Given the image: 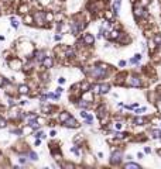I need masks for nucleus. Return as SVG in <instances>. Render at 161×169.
Wrapping results in <instances>:
<instances>
[{"instance_id": "nucleus-7", "label": "nucleus", "mask_w": 161, "mask_h": 169, "mask_svg": "<svg viewBox=\"0 0 161 169\" xmlns=\"http://www.w3.org/2000/svg\"><path fill=\"white\" fill-rule=\"evenodd\" d=\"M52 59H51V58H44L43 59V65L44 66H45V68H51V66H52Z\"/></svg>"}, {"instance_id": "nucleus-11", "label": "nucleus", "mask_w": 161, "mask_h": 169, "mask_svg": "<svg viewBox=\"0 0 161 169\" xmlns=\"http://www.w3.org/2000/svg\"><path fill=\"white\" fill-rule=\"evenodd\" d=\"M99 90H100V93H107L109 92V85H99Z\"/></svg>"}, {"instance_id": "nucleus-30", "label": "nucleus", "mask_w": 161, "mask_h": 169, "mask_svg": "<svg viewBox=\"0 0 161 169\" xmlns=\"http://www.w3.org/2000/svg\"><path fill=\"white\" fill-rule=\"evenodd\" d=\"M6 126V120L4 119H0V127H4Z\"/></svg>"}, {"instance_id": "nucleus-15", "label": "nucleus", "mask_w": 161, "mask_h": 169, "mask_svg": "<svg viewBox=\"0 0 161 169\" xmlns=\"http://www.w3.org/2000/svg\"><path fill=\"white\" fill-rule=\"evenodd\" d=\"M44 17H45L47 21H52V20H54V14H52V13H45Z\"/></svg>"}, {"instance_id": "nucleus-32", "label": "nucleus", "mask_w": 161, "mask_h": 169, "mask_svg": "<svg viewBox=\"0 0 161 169\" xmlns=\"http://www.w3.org/2000/svg\"><path fill=\"white\" fill-rule=\"evenodd\" d=\"M30 158H31V159H37V155L34 154V152H30Z\"/></svg>"}, {"instance_id": "nucleus-12", "label": "nucleus", "mask_w": 161, "mask_h": 169, "mask_svg": "<svg viewBox=\"0 0 161 169\" xmlns=\"http://www.w3.org/2000/svg\"><path fill=\"white\" fill-rule=\"evenodd\" d=\"M120 3H122V0H116L115 4H113V10H115V13H119V10H120Z\"/></svg>"}, {"instance_id": "nucleus-23", "label": "nucleus", "mask_w": 161, "mask_h": 169, "mask_svg": "<svg viewBox=\"0 0 161 169\" xmlns=\"http://www.w3.org/2000/svg\"><path fill=\"white\" fill-rule=\"evenodd\" d=\"M154 41H155V44H161V35L157 34V35L154 37Z\"/></svg>"}, {"instance_id": "nucleus-34", "label": "nucleus", "mask_w": 161, "mask_h": 169, "mask_svg": "<svg viewBox=\"0 0 161 169\" xmlns=\"http://www.w3.org/2000/svg\"><path fill=\"white\" fill-rule=\"evenodd\" d=\"M58 82H59V83H64L65 79H64V78H61V79H58Z\"/></svg>"}, {"instance_id": "nucleus-10", "label": "nucleus", "mask_w": 161, "mask_h": 169, "mask_svg": "<svg viewBox=\"0 0 161 169\" xmlns=\"http://www.w3.org/2000/svg\"><path fill=\"white\" fill-rule=\"evenodd\" d=\"M18 92L21 94H25V93H28V86L27 85H21V86L18 87Z\"/></svg>"}, {"instance_id": "nucleus-24", "label": "nucleus", "mask_w": 161, "mask_h": 169, "mask_svg": "<svg viewBox=\"0 0 161 169\" xmlns=\"http://www.w3.org/2000/svg\"><path fill=\"white\" fill-rule=\"evenodd\" d=\"M30 127H37L38 128V124H37L36 120H30Z\"/></svg>"}, {"instance_id": "nucleus-6", "label": "nucleus", "mask_w": 161, "mask_h": 169, "mask_svg": "<svg viewBox=\"0 0 161 169\" xmlns=\"http://www.w3.org/2000/svg\"><path fill=\"white\" fill-rule=\"evenodd\" d=\"M130 85V86H140L141 85V82H140L139 78H136V76H133V78H130V80L127 82Z\"/></svg>"}, {"instance_id": "nucleus-20", "label": "nucleus", "mask_w": 161, "mask_h": 169, "mask_svg": "<svg viewBox=\"0 0 161 169\" xmlns=\"http://www.w3.org/2000/svg\"><path fill=\"white\" fill-rule=\"evenodd\" d=\"M36 58L38 59V61H43V59H44V52H37Z\"/></svg>"}, {"instance_id": "nucleus-14", "label": "nucleus", "mask_w": 161, "mask_h": 169, "mask_svg": "<svg viewBox=\"0 0 161 169\" xmlns=\"http://www.w3.org/2000/svg\"><path fill=\"white\" fill-rule=\"evenodd\" d=\"M126 169H140L137 163H126Z\"/></svg>"}, {"instance_id": "nucleus-3", "label": "nucleus", "mask_w": 161, "mask_h": 169, "mask_svg": "<svg viewBox=\"0 0 161 169\" xmlns=\"http://www.w3.org/2000/svg\"><path fill=\"white\" fill-rule=\"evenodd\" d=\"M120 161H122V152H116V154H113L112 155V159H110V162L113 163V165H117V163H120Z\"/></svg>"}, {"instance_id": "nucleus-8", "label": "nucleus", "mask_w": 161, "mask_h": 169, "mask_svg": "<svg viewBox=\"0 0 161 169\" xmlns=\"http://www.w3.org/2000/svg\"><path fill=\"white\" fill-rule=\"evenodd\" d=\"M69 117H71V116H69V113H65L64 111V113H61V114H59V121L64 123V121H67Z\"/></svg>"}, {"instance_id": "nucleus-16", "label": "nucleus", "mask_w": 161, "mask_h": 169, "mask_svg": "<svg viewBox=\"0 0 161 169\" xmlns=\"http://www.w3.org/2000/svg\"><path fill=\"white\" fill-rule=\"evenodd\" d=\"M105 14H106V18L109 20V21L113 20V13H112V11H105Z\"/></svg>"}, {"instance_id": "nucleus-18", "label": "nucleus", "mask_w": 161, "mask_h": 169, "mask_svg": "<svg viewBox=\"0 0 161 169\" xmlns=\"http://www.w3.org/2000/svg\"><path fill=\"white\" fill-rule=\"evenodd\" d=\"M140 59H141V55L137 54V55H134V58H133V59H132L130 62H132V64H136V62H137V61H140Z\"/></svg>"}, {"instance_id": "nucleus-31", "label": "nucleus", "mask_w": 161, "mask_h": 169, "mask_svg": "<svg viewBox=\"0 0 161 169\" xmlns=\"http://www.w3.org/2000/svg\"><path fill=\"white\" fill-rule=\"evenodd\" d=\"M79 106H81V107H88V103H85V101H81V103H79Z\"/></svg>"}, {"instance_id": "nucleus-29", "label": "nucleus", "mask_w": 161, "mask_h": 169, "mask_svg": "<svg viewBox=\"0 0 161 169\" xmlns=\"http://www.w3.org/2000/svg\"><path fill=\"white\" fill-rule=\"evenodd\" d=\"M116 137H117V138H124V137H126V134H123V133H117V134H116Z\"/></svg>"}, {"instance_id": "nucleus-27", "label": "nucleus", "mask_w": 161, "mask_h": 169, "mask_svg": "<svg viewBox=\"0 0 161 169\" xmlns=\"http://www.w3.org/2000/svg\"><path fill=\"white\" fill-rule=\"evenodd\" d=\"M82 89H83V92H88V89H89V83H83Z\"/></svg>"}, {"instance_id": "nucleus-9", "label": "nucleus", "mask_w": 161, "mask_h": 169, "mask_svg": "<svg viewBox=\"0 0 161 169\" xmlns=\"http://www.w3.org/2000/svg\"><path fill=\"white\" fill-rule=\"evenodd\" d=\"M147 123L146 119H143V117H137L136 120H134V124H139V126H144Z\"/></svg>"}, {"instance_id": "nucleus-35", "label": "nucleus", "mask_w": 161, "mask_h": 169, "mask_svg": "<svg viewBox=\"0 0 161 169\" xmlns=\"http://www.w3.org/2000/svg\"><path fill=\"white\" fill-rule=\"evenodd\" d=\"M141 4H143V6H144V4H147V0H143V2H141Z\"/></svg>"}, {"instance_id": "nucleus-5", "label": "nucleus", "mask_w": 161, "mask_h": 169, "mask_svg": "<svg viewBox=\"0 0 161 169\" xmlns=\"http://www.w3.org/2000/svg\"><path fill=\"white\" fill-rule=\"evenodd\" d=\"M134 14H136V17H141V16H146L147 13L141 6H139V7H134Z\"/></svg>"}, {"instance_id": "nucleus-25", "label": "nucleus", "mask_w": 161, "mask_h": 169, "mask_svg": "<svg viewBox=\"0 0 161 169\" xmlns=\"http://www.w3.org/2000/svg\"><path fill=\"white\" fill-rule=\"evenodd\" d=\"M67 57L72 58V57H74V51H72V49H67Z\"/></svg>"}, {"instance_id": "nucleus-1", "label": "nucleus", "mask_w": 161, "mask_h": 169, "mask_svg": "<svg viewBox=\"0 0 161 169\" xmlns=\"http://www.w3.org/2000/svg\"><path fill=\"white\" fill-rule=\"evenodd\" d=\"M105 73H106V66H95L92 69V75L95 78H102L105 76Z\"/></svg>"}, {"instance_id": "nucleus-36", "label": "nucleus", "mask_w": 161, "mask_h": 169, "mask_svg": "<svg viewBox=\"0 0 161 169\" xmlns=\"http://www.w3.org/2000/svg\"><path fill=\"white\" fill-rule=\"evenodd\" d=\"M158 154H160V155H161V149H160V151H158Z\"/></svg>"}, {"instance_id": "nucleus-2", "label": "nucleus", "mask_w": 161, "mask_h": 169, "mask_svg": "<svg viewBox=\"0 0 161 169\" xmlns=\"http://www.w3.org/2000/svg\"><path fill=\"white\" fill-rule=\"evenodd\" d=\"M64 124H65L67 127H72V128H78V127H79L78 121H76L75 119H72V117H69L67 121H64Z\"/></svg>"}, {"instance_id": "nucleus-26", "label": "nucleus", "mask_w": 161, "mask_h": 169, "mask_svg": "<svg viewBox=\"0 0 161 169\" xmlns=\"http://www.w3.org/2000/svg\"><path fill=\"white\" fill-rule=\"evenodd\" d=\"M25 21H27V24H33V17L31 16H27L25 17Z\"/></svg>"}, {"instance_id": "nucleus-4", "label": "nucleus", "mask_w": 161, "mask_h": 169, "mask_svg": "<svg viewBox=\"0 0 161 169\" xmlns=\"http://www.w3.org/2000/svg\"><path fill=\"white\" fill-rule=\"evenodd\" d=\"M83 42H85L86 45H92V44L95 42V38H93L92 34H85V35H83Z\"/></svg>"}, {"instance_id": "nucleus-17", "label": "nucleus", "mask_w": 161, "mask_h": 169, "mask_svg": "<svg viewBox=\"0 0 161 169\" xmlns=\"http://www.w3.org/2000/svg\"><path fill=\"white\" fill-rule=\"evenodd\" d=\"M119 37H120V32L113 31V32H112V35H110V38H112V40H117Z\"/></svg>"}, {"instance_id": "nucleus-19", "label": "nucleus", "mask_w": 161, "mask_h": 169, "mask_svg": "<svg viewBox=\"0 0 161 169\" xmlns=\"http://www.w3.org/2000/svg\"><path fill=\"white\" fill-rule=\"evenodd\" d=\"M153 137H154V138H161V131H158V130H154V131H153Z\"/></svg>"}, {"instance_id": "nucleus-21", "label": "nucleus", "mask_w": 161, "mask_h": 169, "mask_svg": "<svg viewBox=\"0 0 161 169\" xmlns=\"http://www.w3.org/2000/svg\"><path fill=\"white\" fill-rule=\"evenodd\" d=\"M27 10H28V9H27V6H24V4H23V6H20V9H18V11H20V13H27Z\"/></svg>"}, {"instance_id": "nucleus-33", "label": "nucleus", "mask_w": 161, "mask_h": 169, "mask_svg": "<svg viewBox=\"0 0 161 169\" xmlns=\"http://www.w3.org/2000/svg\"><path fill=\"white\" fill-rule=\"evenodd\" d=\"M115 127H116V128H120V127H122V124H120V123H116Z\"/></svg>"}, {"instance_id": "nucleus-28", "label": "nucleus", "mask_w": 161, "mask_h": 169, "mask_svg": "<svg viewBox=\"0 0 161 169\" xmlns=\"http://www.w3.org/2000/svg\"><path fill=\"white\" fill-rule=\"evenodd\" d=\"M11 25H13V27H17L18 25V21L16 20V18H11Z\"/></svg>"}, {"instance_id": "nucleus-13", "label": "nucleus", "mask_w": 161, "mask_h": 169, "mask_svg": "<svg viewBox=\"0 0 161 169\" xmlns=\"http://www.w3.org/2000/svg\"><path fill=\"white\" fill-rule=\"evenodd\" d=\"M11 66H13V68H14V66H17V68H16V69H20V68H21V61H20V59H16V61H13V62H11Z\"/></svg>"}, {"instance_id": "nucleus-22", "label": "nucleus", "mask_w": 161, "mask_h": 169, "mask_svg": "<svg viewBox=\"0 0 161 169\" xmlns=\"http://www.w3.org/2000/svg\"><path fill=\"white\" fill-rule=\"evenodd\" d=\"M92 92H93V93H100V90H99V85H95V86L92 87Z\"/></svg>"}]
</instances>
